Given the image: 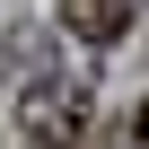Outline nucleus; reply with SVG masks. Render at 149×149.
Wrapping results in <instances>:
<instances>
[{
  "label": "nucleus",
  "mask_w": 149,
  "mask_h": 149,
  "mask_svg": "<svg viewBox=\"0 0 149 149\" xmlns=\"http://www.w3.org/2000/svg\"><path fill=\"white\" fill-rule=\"evenodd\" d=\"M18 140H26V149H79V140H88V88L44 70V79L18 97Z\"/></svg>",
  "instance_id": "obj_1"
},
{
  "label": "nucleus",
  "mask_w": 149,
  "mask_h": 149,
  "mask_svg": "<svg viewBox=\"0 0 149 149\" xmlns=\"http://www.w3.org/2000/svg\"><path fill=\"white\" fill-rule=\"evenodd\" d=\"M132 140H140V149H149V105H140V114H132Z\"/></svg>",
  "instance_id": "obj_3"
},
{
  "label": "nucleus",
  "mask_w": 149,
  "mask_h": 149,
  "mask_svg": "<svg viewBox=\"0 0 149 149\" xmlns=\"http://www.w3.org/2000/svg\"><path fill=\"white\" fill-rule=\"evenodd\" d=\"M132 26V0H61V35H79V44H114Z\"/></svg>",
  "instance_id": "obj_2"
}]
</instances>
